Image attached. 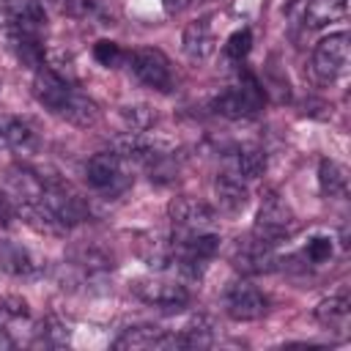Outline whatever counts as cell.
I'll return each mask as SVG.
<instances>
[{
	"mask_svg": "<svg viewBox=\"0 0 351 351\" xmlns=\"http://www.w3.org/2000/svg\"><path fill=\"white\" fill-rule=\"evenodd\" d=\"M261 107H263V88L258 85V80L252 74H244L241 85L228 88L214 99V110L225 118H233V121L252 118L261 112Z\"/></svg>",
	"mask_w": 351,
	"mask_h": 351,
	"instance_id": "cell-1",
	"label": "cell"
},
{
	"mask_svg": "<svg viewBox=\"0 0 351 351\" xmlns=\"http://www.w3.org/2000/svg\"><path fill=\"white\" fill-rule=\"evenodd\" d=\"M296 230V217L291 211V206L277 195V192H266L263 203L258 208V219H255V236L266 239V241H280L288 239Z\"/></svg>",
	"mask_w": 351,
	"mask_h": 351,
	"instance_id": "cell-2",
	"label": "cell"
},
{
	"mask_svg": "<svg viewBox=\"0 0 351 351\" xmlns=\"http://www.w3.org/2000/svg\"><path fill=\"white\" fill-rule=\"evenodd\" d=\"M351 63V36L348 33H329L318 41L313 52V69L321 80H337L348 71Z\"/></svg>",
	"mask_w": 351,
	"mask_h": 351,
	"instance_id": "cell-3",
	"label": "cell"
},
{
	"mask_svg": "<svg viewBox=\"0 0 351 351\" xmlns=\"http://www.w3.org/2000/svg\"><path fill=\"white\" fill-rule=\"evenodd\" d=\"M167 217L178 233H206L217 228V214L197 197H173L167 206Z\"/></svg>",
	"mask_w": 351,
	"mask_h": 351,
	"instance_id": "cell-4",
	"label": "cell"
},
{
	"mask_svg": "<svg viewBox=\"0 0 351 351\" xmlns=\"http://www.w3.org/2000/svg\"><path fill=\"white\" fill-rule=\"evenodd\" d=\"M85 178H88V184L93 189L110 192V195H118L129 184V176L123 173V159L115 151L93 154L88 159V165H85Z\"/></svg>",
	"mask_w": 351,
	"mask_h": 351,
	"instance_id": "cell-5",
	"label": "cell"
},
{
	"mask_svg": "<svg viewBox=\"0 0 351 351\" xmlns=\"http://www.w3.org/2000/svg\"><path fill=\"white\" fill-rule=\"evenodd\" d=\"M280 255L274 252V244L266 239H250L233 247V266L244 274H269L280 269Z\"/></svg>",
	"mask_w": 351,
	"mask_h": 351,
	"instance_id": "cell-6",
	"label": "cell"
},
{
	"mask_svg": "<svg viewBox=\"0 0 351 351\" xmlns=\"http://www.w3.org/2000/svg\"><path fill=\"white\" fill-rule=\"evenodd\" d=\"M41 206L55 217V222L60 228H71V225H80L85 217H88V208L85 203L71 195L69 189H63L58 181L52 184H44V192H41Z\"/></svg>",
	"mask_w": 351,
	"mask_h": 351,
	"instance_id": "cell-7",
	"label": "cell"
},
{
	"mask_svg": "<svg viewBox=\"0 0 351 351\" xmlns=\"http://www.w3.org/2000/svg\"><path fill=\"white\" fill-rule=\"evenodd\" d=\"M129 66H132L134 77L143 85L156 88V90H167L170 88V63H167V58H165L162 49H156V47H140V49L132 52Z\"/></svg>",
	"mask_w": 351,
	"mask_h": 351,
	"instance_id": "cell-8",
	"label": "cell"
},
{
	"mask_svg": "<svg viewBox=\"0 0 351 351\" xmlns=\"http://www.w3.org/2000/svg\"><path fill=\"white\" fill-rule=\"evenodd\" d=\"M132 291L145 304L165 307V310H181L189 302L186 285L184 282H176V280H137L132 285Z\"/></svg>",
	"mask_w": 351,
	"mask_h": 351,
	"instance_id": "cell-9",
	"label": "cell"
},
{
	"mask_svg": "<svg viewBox=\"0 0 351 351\" xmlns=\"http://www.w3.org/2000/svg\"><path fill=\"white\" fill-rule=\"evenodd\" d=\"M112 151L121 156V159H129V162H156L162 156H167V145L159 143L156 137H151L148 132H121L115 140H112Z\"/></svg>",
	"mask_w": 351,
	"mask_h": 351,
	"instance_id": "cell-10",
	"label": "cell"
},
{
	"mask_svg": "<svg viewBox=\"0 0 351 351\" xmlns=\"http://www.w3.org/2000/svg\"><path fill=\"white\" fill-rule=\"evenodd\" d=\"M225 310L233 321H258L266 313V296L247 282H233L225 291Z\"/></svg>",
	"mask_w": 351,
	"mask_h": 351,
	"instance_id": "cell-11",
	"label": "cell"
},
{
	"mask_svg": "<svg viewBox=\"0 0 351 351\" xmlns=\"http://www.w3.org/2000/svg\"><path fill=\"white\" fill-rule=\"evenodd\" d=\"M214 197L222 214H241L250 203V189L236 173H219L214 181Z\"/></svg>",
	"mask_w": 351,
	"mask_h": 351,
	"instance_id": "cell-12",
	"label": "cell"
},
{
	"mask_svg": "<svg viewBox=\"0 0 351 351\" xmlns=\"http://www.w3.org/2000/svg\"><path fill=\"white\" fill-rule=\"evenodd\" d=\"M181 49L189 60H208L217 49V36H214V27L206 22V19H195L184 27V36H181Z\"/></svg>",
	"mask_w": 351,
	"mask_h": 351,
	"instance_id": "cell-13",
	"label": "cell"
},
{
	"mask_svg": "<svg viewBox=\"0 0 351 351\" xmlns=\"http://www.w3.org/2000/svg\"><path fill=\"white\" fill-rule=\"evenodd\" d=\"M69 90H71V82L60 80L49 66L36 69V77H33V93H36V99H38L47 110L58 112V110H60V104L66 101Z\"/></svg>",
	"mask_w": 351,
	"mask_h": 351,
	"instance_id": "cell-14",
	"label": "cell"
},
{
	"mask_svg": "<svg viewBox=\"0 0 351 351\" xmlns=\"http://www.w3.org/2000/svg\"><path fill=\"white\" fill-rule=\"evenodd\" d=\"M58 115L60 118H66L69 123H74V126H80V129H88V126H96L99 123V107H96V101L93 99H88L85 93H80V90H69V96H66V101L60 104V110H58Z\"/></svg>",
	"mask_w": 351,
	"mask_h": 351,
	"instance_id": "cell-15",
	"label": "cell"
},
{
	"mask_svg": "<svg viewBox=\"0 0 351 351\" xmlns=\"http://www.w3.org/2000/svg\"><path fill=\"white\" fill-rule=\"evenodd\" d=\"M5 14L16 30H27V33H38L47 22L41 0H5Z\"/></svg>",
	"mask_w": 351,
	"mask_h": 351,
	"instance_id": "cell-16",
	"label": "cell"
},
{
	"mask_svg": "<svg viewBox=\"0 0 351 351\" xmlns=\"http://www.w3.org/2000/svg\"><path fill=\"white\" fill-rule=\"evenodd\" d=\"M0 266L14 277H36L41 271V263L30 250L5 241H0Z\"/></svg>",
	"mask_w": 351,
	"mask_h": 351,
	"instance_id": "cell-17",
	"label": "cell"
},
{
	"mask_svg": "<svg viewBox=\"0 0 351 351\" xmlns=\"http://www.w3.org/2000/svg\"><path fill=\"white\" fill-rule=\"evenodd\" d=\"M315 318L321 326L332 329V332H346L348 321H351V299L346 293L329 296L315 307Z\"/></svg>",
	"mask_w": 351,
	"mask_h": 351,
	"instance_id": "cell-18",
	"label": "cell"
},
{
	"mask_svg": "<svg viewBox=\"0 0 351 351\" xmlns=\"http://www.w3.org/2000/svg\"><path fill=\"white\" fill-rule=\"evenodd\" d=\"M11 49L16 55V60L27 69H41L44 66V49L38 44V33H27V30H11Z\"/></svg>",
	"mask_w": 351,
	"mask_h": 351,
	"instance_id": "cell-19",
	"label": "cell"
},
{
	"mask_svg": "<svg viewBox=\"0 0 351 351\" xmlns=\"http://www.w3.org/2000/svg\"><path fill=\"white\" fill-rule=\"evenodd\" d=\"M230 165H233L230 173H236L239 178H244V181L258 178L266 170V154L255 145H241V148L230 151Z\"/></svg>",
	"mask_w": 351,
	"mask_h": 351,
	"instance_id": "cell-20",
	"label": "cell"
},
{
	"mask_svg": "<svg viewBox=\"0 0 351 351\" xmlns=\"http://www.w3.org/2000/svg\"><path fill=\"white\" fill-rule=\"evenodd\" d=\"M318 184L326 197H346L348 195V170L335 159H321L318 165Z\"/></svg>",
	"mask_w": 351,
	"mask_h": 351,
	"instance_id": "cell-21",
	"label": "cell"
},
{
	"mask_svg": "<svg viewBox=\"0 0 351 351\" xmlns=\"http://www.w3.org/2000/svg\"><path fill=\"white\" fill-rule=\"evenodd\" d=\"M0 132H3V137H5V145H11L16 154H22V156L36 154V148H38V137H36V132H33L25 121L11 118V121H5V126H3Z\"/></svg>",
	"mask_w": 351,
	"mask_h": 351,
	"instance_id": "cell-22",
	"label": "cell"
},
{
	"mask_svg": "<svg viewBox=\"0 0 351 351\" xmlns=\"http://www.w3.org/2000/svg\"><path fill=\"white\" fill-rule=\"evenodd\" d=\"M343 14H346V0H307L304 25L307 27H324L329 22H337Z\"/></svg>",
	"mask_w": 351,
	"mask_h": 351,
	"instance_id": "cell-23",
	"label": "cell"
},
{
	"mask_svg": "<svg viewBox=\"0 0 351 351\" xmlns=\"http://www.w3.org/2000/svg\"><path fill=\"white\" fill-rule=\"evenodd\" d=\"M181 348H208L214 343V321L206 315L192 318L181 332H178Z\"/></svg>",
	"mask_w": 351,
	"mask_h": 351,
	"instance_id": "cell-24",
	"label": "cell"
},
{
	"mask_svg": "<svg viewBox=\"0 0 351 351\" xmlns=\"http://www.w3.org/2000/svg\"><path fill=\"white\" fill-rule=\"evenodd\" d=\"M121 121H123L126 132H148L154 126L156 115L148 104H129L121 110Z\"/></svg>",
	"mask_w": 351,
	"mask_h": 351,
	"instance_id": "cell-25",
	"label": "cell"
},
{
	"mask_svg": "<svg viewBox=\"0 0 351 351\" xmlns=\"http://www.w3.org/2000/svg\"><path fill=\"white\" fill-rule=\"evenodd\" d=\"M93 58H96L101 66L112 69V66H118V63H121L123 52H121V47H118L115 41H107V38H101V41H96V47H93Z\"/></svg>",
	"mask_w": 351,
	"mask_h": 351,
	"instance_id": "cell-26",
	"label": "cell"
},
{
	"mask_svg": "<svg viewBox=\"0 0 351 351\" xmlns=\"http://www.w3.org/2000/svg\"><path fill=\"white\" fill-rule=\"evenodd\" d=\"M250 49H252V33H250V30H236V33L228 38V44H225V52H228L230 58H236V60L247 58Z\"/></svg>",
	"mask_w": 351,
	"mask_h": 351,
	"instance_id": "cell-27",
	"label": "cell"
},
{
	"mask_svg": "<svg viewBox=\"0 0 351 351\" xmlns=\"http://www.w3.org/2000/svg\"><path fill=\"white\" fill-rule=\"evenodd\" d=\"M0 318H8V321L27 318V302L19 296H0Z\"/></svg>",
	"mask_w": 351,
	"mask_h": 351,
	"instance_id": "cell-28",
	"label": "cell"
},
{
	"mask_svg": "<svg viewBox=\"0 0 351 351\" xmlns=\"http://www.w3.org/2000/svg\"><path fill=\"white\" fill-rule=\"evenodd\" d=\"M307 258H310V263H326V261L332 258V239L315 236V239L307 244Z\"/></svg>",
	"mask_w": 351,
	"mask_h": 351,
	"instance_id": "cell-29",
	"label": "cell"
},
{
	"mask_svg": "<svg viewBox=\"0 0 351 351\" xmlns=\"http://www.w3.org/2000/svg\"><path fill=\"white\" fill-rule=\"evenodd\" d=\"M41 337H44V343H49V346H63V343L69 340V329H66L63 324H58L55 318H47V321L41 324Z\"/></svg>",
	"mask_w": 351,
	"mask_h": 351,
	"instance_id": "cell-30",
	"label": "cell"
},
{
	"mask_svg": "<svg viewBox=\"0 0 351 351\" xmlns=\"http://www.w3.org/2000/svg\"><path fill=\"white\" fill-rule=\"evenodd\" d=\"M11 219V206L5 203V197H0V222H8Z\"/></svg>",
	"mask_w": 351,
	"mask_h": 351,
	"instance_id": "cell-31",
	"label": "cell"
},
{
	"mask_svg": "<svg viewBox=\"0 0 351 351\" xmlns=\"http://www.w3.org/2000/svg\"><path fill=\"white\" fill-rule=\"evenodd\" d=\"M184 3H186V0H165V5H167V8H181Z\"/></svg>",
	"mask_w": 351,
	"mask_h": 351,
	"instance_id": "cell-32",
	"label": "cell"
},
{
	"mask_svg": "<svg viewBox=\"0 0 351 351\" xmlns=\"http://www.w3.org/2000/svg\"><path fill=\"white\" fill-rule=\"evenodd\" d=\"M47 3H63V0H47Z\"/></svg>",
	"mask_w": 351,
	"mask_h": 351,
	"instance_id": "cell-33",
	"label": "cell"
}]
</instances>
